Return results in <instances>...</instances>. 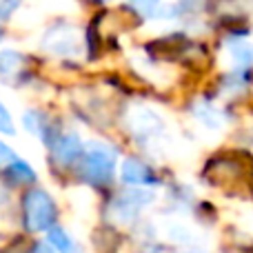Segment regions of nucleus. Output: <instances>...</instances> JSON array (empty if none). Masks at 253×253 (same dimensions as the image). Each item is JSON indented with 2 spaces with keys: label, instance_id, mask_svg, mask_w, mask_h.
<instances>
[{
  "label": "nucleus",
  "instance_id": "nucleus-1",
  "mask_svg": "<svg viewBox=\"0 0 253 253\" xmlns=\"http://www.w3.org/2000/svg\"><path fill=\"white\" fill-rule=\"evenodd\" d=\"M83 167L80 173L89 184L105 187L114 178L116 169V151L102 142H89L87 151H83Z\"/></svg>",
  "mask_w": 253,
  "mask_h": 253
},
{
  "label": "nucleus",
  "instance_id": "nucleus-2",
  "mask_svg": "<svg viewBox=\"0 0 253 253\" xmlns=\"http://www.w3.org/2000/svg\"><path fill=\"white\" fill-rule=\"evenodd\" d=\"M22 215H25V227L29 231H49L56 224V205L51 196L42 189H29L22 200Z\"/></svg>",
  "mask_w": 253,
  "mask_h": 253
},
{
  "label": "nucleus",
  "instance_id": "nucleus-3",
  "mask_svg": "<svg viewBox=\"0 0 253 253\" xmlns=\"http://www.w3.org/2000/svg\"><path fill=\"white\" fill-rule=\"evenodd\" d=\"M44 49L53 53H60V56H71V53L78 51L80 47V38L76 34L74 27L69 25H56L44 34V40H42Z\"/></svg>",
  "mask_w": 253,
  "mask_h": 253
},
{
  "label": "nucleus",
  "instance_id": "nucleus-4",
  "mask_svg": "<svg viewBox=\"0 0 253 253\" xmlns=\"http://www.w3.org/2000/svg\"><path fill=\"white\" fill-rule=\"evenodd\" d=\"M151 200V193H144V191H126L120 193L114 202V215L120 220V222H126V220L135 218L140 213L142 207H147V202Z\"/></svg>",
  "mask_w": 253,
  "mask_h": 253
},
{
  "label": "nucleus",
  "instance_id": "nucleus-5",
  "mask_svg": "<svg viewBox=\"0 0 253 253\" xmlns=\"http://www.w3.org/2000/svg\"><path fill=\"white\" fill-rule=\"evenodd\" d=\"M80 156H83V144H80L78 135L65 133L53 140V158H56L60 165H65V167L74 165Z\"/></svg>",
  "mask_w": 253,
  "mask_h": 253
},
{
  "label": "nucleus",
  "instance_id": "nucleus-6",
  "mask_svg": "<svg viewBox=\"0 0 253 253\" xmlns=\"http://www.w3.org/2000/svg\"><path fill=\"white\" fill-rule=\"evenodd\" d=\"M123 180L126 184H147V187L158 182L156 173L144 162L135 160V158H129V160L123 162Z\"/></svg>",
  "mask_w": 253,
  "mask_h": 253
},
{
  "label": "nucleus",
  "instance_id": "nucleus-7",
  "mask_svg": "<svg viewBox=\"0 0 253 253\" xmlns=\"http://www.w3.org/2000/svg\"><path fill=\"white\" fill-rule=\"evenodd\" d=\"M160 118L156 114H151L149 109H138L131 116V129L135 135H156L160 131Z\"/></svg>",
  "mask_w": 253,
  "mask_h": 253
},
{
  "label": "nucleus",
  "instance_id": "nucleus-8",
  "mask_svg": "<svg viewBox=\"0 0 253 253\" xmlns=\"http://www.w3.org/2000/svg\"><path fill=\"white\" fill-rule=\"evenodd\" d=\"M229 53H231V60L238 69H247L253 65V44L245 42V40H233L229 44Z\"/></svg>",
  "mask_w": 253,
  "mask_h": 253
},
{
  "label": "nucleus",
  "instance_id": "nucleus-9",
  "mask_svg": "<svg viewBox=\"0 0 253 253\" xmlns=\"http://www.w3.org/2000/svg\"><path fill=\"white\" fill-rule=\"evenodd\" d=\"M4 173H7V178L13 180L16 184H31L36 180L34 169H31L25 160H18V158H13V160L9 162V167L4 169Z\"/></svg>",
  "mask_w": 253,
  "mask_h": 253
},
{
  "label": "nucleus",
  "instance_id": "nucleus-10",
  "mask_svg": "<svg viewBox=\"0 0 253 253\" xmlns=\"http://www.w3.org/2000/svg\"><path fill=\"white\" fill-rule=\"evenodd\" d=\"M49 242L56 247L58 253H80L78 245L69 238V233L62 227H51L49 229Z\"/></svg>",
  "mask_w": 253,
  "mask_h": 253
},
{
  "label": "nucleus",
  "instance_id": "nucleus-11",
  "mask_svg": "<svg viewBox=\"0 0 253 253\" xmlns=\"http://www.w3.org/2000/svg\"><path fill=\"white\" fill-rule=\"evenodd\" d=\"M22 60H25V58L16 51H9V49L0 51V78H11V76H16L18 71L22 69Z\"/></svg>",
  "mask_w": 253,
  "mask_h": 253
},
{
  "label": "nucleus",
  "instance_id": "nucleus-12",
  "mask_svg": "<svg viewBox=\"0 0 253 253\" xmlns=\"http://www.w3.org/2000/svg\"><path fill=\"white\" fill-rule=\"evenodd\" d=\"M25 126L34 135H40L42 140H49V125H47V118H44L42 114L29 111V114L25 116Z\"/></svg>",
  "mask_w": 253,
  "mask_h": 253
},
{
  "label": "nucleus",
  "instance_id": "nucleus-13",
  "mask_svg": "<svg viewBox=\"0 0 253 253\" xmlns=\"http://www.w3.org/2000/svg\"><path fill=\"white\" fill-rule=\"evenodd\" d=\"M196 118L198 120H202V123H205L207 126H209V129H218L220 125H222V116H220V111L215 109L213 105H200V107H196Z\"/></svg>",
  "mask_w": 253,
  "mask_h": 253
},
{
  "label": "nucleus",
  "instance_id": "nucleus-14",
  "mask_svg": "<svg viewBox=\"0 0 253 253\" xmlns=\"http://www.w3.org/2000/svg\"><path fill=\"white\" fill-rule=\"evenodd\" d=\"M129 7L140 16H153L156 9L160 7V0H126Z\"/></svg>",
  "mask_w": 253,
  "mask_h": 253
},
{
  "label": "nucleus",
  "instance_id": "nucleus-15",
  "mask_svg": "<svg viewBox=\"0 0 253 253\" xmlns=\"http://www.w3.org/2000/svg\"><path fill=\"white\" fill-rule=\"evenodd\" d=\"M13 131H16V126H13V123H11V116H9L7 107L0 102V133L13 135Z\"/></svg>",
  "mask_w": 253,
  "mask_h": 253
},
{
  "label": "nucleus",
  "instance_id": "nucleus-16",
  "mask_svg": "<svg viewBox=\"0 0 253 253\" xmlns=\"http://www.w3.org/2000/svg\"><path fill=\"white\" fill-rule=\"evenodd\" d=\"M22 0H0V18H9L18 7H20Z\"/></svg>",
  "mask_w": 253,
  "mask_h": 253
},
{
  "label": "nucleus",
  "instance_id": "nucleus-17",
  "mask_svg": "<svg viewBox=\"0 0 253 253\" xmlns=\"http://www.w3.org/2000/svg\"><path fill=\"white\" fill-rule=\"evenodd\" d=\"M9 160H13V153H11V149H9L7 144H2V142H0V165H4V162H9Z\"/></svg>",
  "mask_w": 253,
  "mask_h": 253
},
{
  "label": "nucleus",
  "instance_id": "nucleus-18",
  "mask_svg": "<svg viewBox=\"0 0 253 253\" xmlns=\"http://www.w3.org/2000/svg\"><path fill=\"white\" fill-rule=\"evenodd\" d=\"M29 253H53V251H51V247L44 245V242H36V245L31 247Z\"/></svg>",
  "mask_w": 253,
  "mask_h": 253
},
{
  "label": "nucleus",
  "instance_id": "nucleus-19",
  "mask_svg": "<svg viewBox=\"0 0 253 253\" xmlns=\"http://www.w3.org/2000/svg\"><path fill=\"white\" fill-rule=\"evenodd\" d=\"M0 38H2V27H0Z\"/></svg>",
  "mask_w": 253,
  "mask_h": 253
}]
</instances>
